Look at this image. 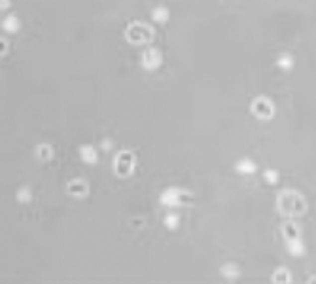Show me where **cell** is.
I'll return each instance as SVG.
<instances>
[{
    "instance_id": "1",
    "label": "cell",
    "mask_w": 316,
    "mask_h": 284,
    "mask_svg": "<svg viewBox=\"0 0 316 284\" xmlns=\"http://www.w3.org/2000/svg\"><path fill=\"white\" fill-rule=\"evenodd\" d=\"M277 208L282 216L299 218L307 212V199L297 189H282L277 195Z\"/></svg>"
},
{
    "instance_id": "2",
    "label": "cell",
    "mask_w": 316,
    "mask_h": 284,
    "mask_svg": "<svg viewBox=\"0 0 316 284\" xmlns=\"http://www.w3.org/2000/svg\"><path fill=\"white\" fill-rule=\"evenodd\" d=\"M123 36L131 46H150L155 38V30L144 21H133L127 25Z\"/></svg>"
},
{
    "instance_id": "3",
    "label": "cell",
    "mask_w": 316,
    "mask_h": 284,
    "mask_svg": "<svg viewBox=\"0 0 316 284\" xmlns=\"http://www.w3.org/2000/svg\"><path fill=\"white\" fill-rule=\"evenodd\" d=\"M134 169H136V155L131 150H121L115 153L114 157V174L117 178H129L133 176Z\"/></svg>"
},
{
    "instance_id": "4",
    "label": "cell",
    "mask_w": 316,
    "mask_h": 284,
    "mask_svg": "<svg viewBox=\"0 0 316 284\" xmlns=\"http://www.w3.org/2000/svg\"><path fill=\"white\" fill-rule=\"evenodd\" d=\"M159 201L165 207H190L193 205V193L182 188H167Z\"/></svg>"
},
{
    "instance_id": "5",
    "label": "cell",
    "mask_w": 316,
    "mask_h": 284,
    "mask_svg": "<svg viewBox=\"0 0 316 284\" xmlns=\"http://www.w3.org/2000/svg\"><path fill=\"white\" fill-rule=\"evenodd\" d=\"M250 112L254 114L258 120H261V122H271L275 118L277 110H275V104H273V101L269 97L259 95V97H256L250 103Z\"/></svg>"
},
{
    "instance_id": "6",
    "label": "cell",
    "mask_w": 316,
    "mask_h": 284,
    "mask_svg": "<svg viewBox=\"0 0 316 284\" xmlns=\"http://www.w3.org/2000/svg\"><path fill=\"white\" fill-rule=\"evenodd\" d=\"M163 65V53L157 49V47H148L142 53V59H140V66L148 72H155L157 68H161Z\"/></svg>"
},
{
    "instance_id": "7",
    "label": "cell",
    "mask_w": 316,
    "mask_h": 284,
    "mask_svg": "<svg viewBox=\"0 0 316 284\" xmlns=\"http://www.w3.org/2000/svg\"><path fill=\"white\" fill-rule=\"evenodd\" d=\"M67 193L72 199H78V201H80V199H86L87 195H89V184L82 178L70 180L67 186Z\"/></svg>"
},
{
    "instance_id": "8",
    "label": "cell",
    "mask_w": 316,
    "mask_h": 284,
    "mask_svg": "<svg viewBox=\"0 0 316 284\" xmlns=\"http://www.w3.org/2000/svg\"><path fill=\"white\" fill-rule=\"evenodd\" d=\"M299 235H301L299 226L294 222V218H288L286 222L282 224V237H284V241H286V243L296 241V239H299Z\"/></svg>"
},
{
    "instance_id": "9",
    "label": "cell",
    "mask_w": 316,
    "mask_h": 284,
    "mask_svg": "<svg viewBox=\"0 0 316 284\" xmlns=\"http://www.w3.org/2000/svg\"><path fill=\"white\" fill-rule=\"evenodd\" d=\"M80 159L84 161L86 165H95L99 161V151L91 144H82L80 146Z\"/></svg>"
},
{
    "instance_id": "10",
    "label": "cell",
    "mask_w": 316,
    "mask_h": 284,
    "mask_svg": "<svg viewBox=\"0 0 316 284\" xmlns=\"http://www.w3.org/2000/svg\"><path fill=\"white\" fill-rule=\"evenodd\" d=\"M34 151H36V159H38L40 163H48V161H51V159H53V155H55L53 146H51V144H48V142H42V144H38Z\"/></svg>"
},
{
    "instance_id": "11",
    "label": "cell",
    "mask_w": 316,
    "mask_h": 284,
    "mask_svg": "<svg viewBox=\"0 0 316 284\" xmlns=\"http://www.w3.org/2000/svg\"><path fill=\"white\" fill-rule=\"evenodd\" d=\"M2 28L8 34H17L21 28V19L17 15H6V17L2 19Z\"/></svg>"
},
{
    "instance_id": "12",
    "label": "cell",
    "mask_w": 316,
    "mask_h": 284,
    "mask_svg": "<svg viewBox=\"0 0 316 284\" xmlns=\"http://www.w3.org/2000/svg\"><path fill=\"white\" fill-rule=\"evenodd\" d=\"M271 281L275 284H290L294 279H292V273H290L288 267H277L273 277H271Z\"/></svg>"
},
{
    "instance_id": "13",
    "label": "cell",
    "mask_w": 316,
    "mask_h": 284,
    "mask_svg": "<svg viewBox=\"0 0 316 284\" xmlns=\"http://www.w3.org/2000/svg\"><path fill=\"white\" fill-rule=\"evenodd\" d=\"M235 169H237L239 174H252V172H256V163L248 159V157H242L240 161H237Z\"/></svg>"
},
{
    "instance_id": "14",
    "label": "cell",
    "mask_w": 316,
    "mask_h": 284,
    "mask_svg": "<svg viewBox=\"0 0 316 284\" xmlns=\"http://www.w3.org/2000/svg\"><path fill=\"white\" fill-rule=\"evenodd\" d=\"M171 17V11L169 8H165V6H157V8H153L152 11V19L155 23H167Z\"/></svg>"
},
{
    "instance_id": "15",
    "label": "cell",
    "mask_w": 316,
    "mask_h": 284,
    "mask_svg": "<svg viewBox=\"0 0 316 284\" xmlns=\"http://www.w3.org/2000/svg\"><path fill=\"white\" fill-rule=\"evenodd\" d=\"M220 273L225 277V279H229V281H233V279H237L240 275V271H239V267L235 264H223L220 267Z\"/></svg>"
},
{
    "instance_id": "16",
    "label": "cell",
    "mask_w": 316,
    "mask_h": 284,
    "mask_svg": "<svg viewBox=\"0 0 316 284\" xmlns=\"http://www.w3.org/2000/svg\"><path fill=\"white\" fill-rule=\"evenodd\" d=\"M288 245V250L292 252L294 256H303L305 254V245L301 243V239H296V241H290L286 243Z\"/></svg>"
},
{
    "instance_id": "17",
    "label": "cell",
    "mask_w": 316,
    "mask_h": 284,
    "mask_svg": "<svg viewBox=\"0 0 316 284\" xmlns=\"http://www.w3.org/2000/svg\"><path fill=\"white\" fill-rule=\"evenodd\" d=\"M277 65L282 68V70H292L294 68V57L292 55H288V53H284V55H280L278 57V61H277Z\"/></svg>"
},
{
    "instance_id": "18",
    "label": "cell",
    "mask_w": 316,
    "mask_h": 284,
    "mask_svg": "<svg viewBox=\"0 0 316 284\" xmlns=\"http://www.w3.org/2000/svg\"><path fill=\"white\" fill-rule=\"evenodd\" d=\"M263 178L267 180V184H271V186H275V184H278V178H280V172H278L277 169H265V170H263Z\"/></svg>"
},
{
    "instance_id": "19",
    "label": "cell",
    "mask_w": 316,
    "mask_h": 284,
    "mask_svg": "<svg viewBox=\"0 0 316 284\" xmlns=\"http://www.w3.org/2000/svg\"><path fill=\"white\" fill-rule=\"evenodd\" d=\"M30 199H32V191L29 186H23L17 189V203H30Z\"/></svg>"
},
{
    "instance_id": "20",
    "label": "cell",
    "mask_w": 316,
    "mask_h": 284,
    "mask_svg": "<svg viewBox=\"0 0 316 284\" xmlns=\"http://www.w3.org/2000/svg\"><path fill=\"white\" fill-rule=\"evenodd\" d=\"M163 224L167 229H176L178 224H180V220H178V216H176L174 212H169V214L163 218Z\"/></svg>"
},
{
    "instance_id": "21",
    "label": "cell",
    "mask_w": 316,
    "mask_h": 284,
    "mask_svg": "<svg viewBox=\"0 0 316 284\" xmlns=\"http://www.w3.org/2000/svg\"><path fill=\"white\" fill-rule=\"evenodd\" d=\"M131 227H134V229H142V227H146V218H142V216L131 218Z\"/></svg>"
},
{
    "instance_id": "22",
    "label": "cell",
    "mask_w": 316,
    "mask_h": 284,
    "mask_svg": "<svg viewBox=\"0 0 316 284\" xmlns=\"http://www.w3.org/2000/svg\"><path fill=\"white\" fill-rule=\"evenodd\" d=\"M8 51H10V42L6 38H0V59L8 55Z\"/></svg>"
},
{
    "instance_id": "23",
    "label": "cell",
    "mask_w": 316,
    "mask_h": 284,
    "mask_svg": "<svg viewBox=\"0 0 316 284\" xmlns=\"http://www.w3.org/2000/svg\"><path fill=\"white\" fill-rule=\"evenodd\" d=\"M112 146H114V142L110 141V139H105V141L101 142V150L103 151H110L112 150Z\"/></svg>"
},
{
    "instance_id": "24",
    "label": "cell",
    "mask_w": 316,
    "mask_h": 284,
    "mask_svg": "<svg viewBox=\"0 0 316 284\" xmlns=\"http://www.w3.org/2000/svg\"><path fill=\"white\" fill-rule=\"evenodd\" d=\"M11 6V0H0V9L4 11V9H8Z\"/></svg>"
}]
</instances>
